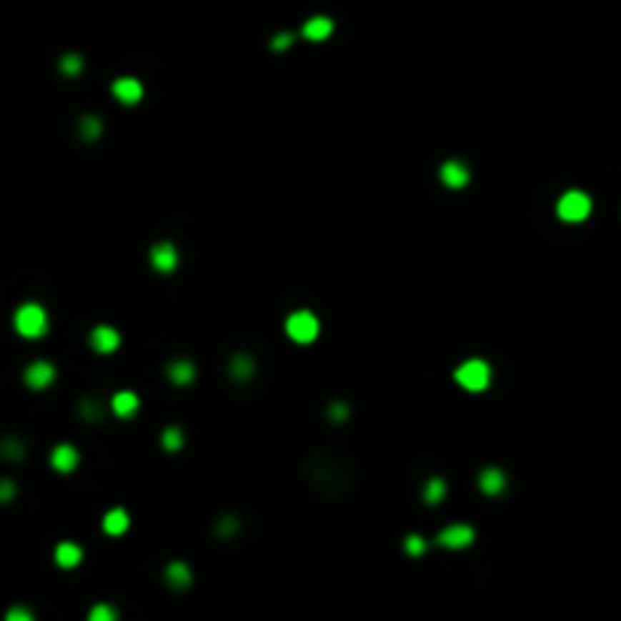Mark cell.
Instances as JSON below:
<instances>
[{"label":"cell","mask_w":621,"mask_h":621,"mask_svg":"<svg viewBox=\"0 0 621 621\" xmlns=\"http://www.w3.org/2000/svg\"><path fill=\"white\" fill-rule=\"evenodd\" d=\"M12 327L19 331V337L24 339H40L49 331V315L40 303H21L12 315Z\"/></svg>","instance_id":"cell-1"},{"label":"cell","mask_w":621,"mask_h":621,"mask_svg":"<svg viewBox=\"0 0 621 621\" xmlns=\"http://www.w3.org/2000/svg\"><path fill=\"white\" fill-rule=\"evenodd\" d=\"M454 382H458L464 391H485L491 385V364L482 358H470L464 361L458 370H454Z\"/></svg>","instance_id":"cell-2"},{"label":"cell","mask_w":621,"mask_h":621,"mask_svg":"<svg viewBox=\"0 0 621 621\" xmlns=\"http://www.w3.org/2000/svg\"><path fill=\"white\" fill-rule=\"evenodd\" d=\"M319 331H322L319 315H312L309 309H297V312H291L288 319H285V334L294 339V343H300V346H309L312 339L319 337Z\"/></svg>","instance_id":"cell-3"},{"label":"cell","mask_w":621,"mask_h":621,"mask_svg":"<svg viewBox=\"0 0 621 621\" xmlns=\"http://www.w3.org/2000/svg\"><path fill=\"white\" fill-rule=\"evenodd\" d=\"M557 219L561 222H570V224H579V222H585L588 215H591V197L585 194V192H564L561 194V200H557Z\"/></svg>","instance_id":"cell-4"},{"label":"cell","mask_w":621,"mask_h":621,"mask_svg":"<svg viewBox=\"0 0 621 621\" xmlns=\"http://www.w3.org/2000/svg\"><path fill=\"white\" fill-rule=\"evenodd\" d=\"M473 540H476V530H473L470 525L458 522V525H449V527L439 530V534H437V546L446 549V552H458V549L470 546Z\"/></svg>","instance_id":"cell-5"},{"label":"cell","mask_w":621,"mask_h":621,"mask_svg":"<svg viewBox=\"0 0 621 621\" xmlns=\"http://www.w3.org/2000/svg\"><path fill=\"white\" fill-rule=\"evenodd\" d=\"M149 261L158 273H173L176 267H179V252H176V246L170 243V239H161V243L151 246Z\"/></svg>","instance_id":"cell-6"},{"label":"cell","mask_w":621,"mask_h":621,"mask_svg":"<svg viewBox=\"0 0 621 621\" xmlns=\"http://www.w3.org/2000/svg\"><path fill=\"white\" fill-rule=\"evenodd\" d=\"M55 364H49V361H34V364H28L24 367V385L28 388H34V391H40V388H49L55 382Z\"/></svg>","instance_id":"cell-7"},{"label":"cell","mask_w":621,"mask_h":621,"mask_svg":"<svg viewBox=\"0 0 621 621\" xmlns=\"http://www.w3.org/2000/svg\"><path fill=\"white\" fill-rule=\"evenodd\" d=\"M112 97L124 106H134L143 100V82L134 79V76H121V79L112 82Z\"/></svg>","instance_id":"cell-8"},{"label":"cell","mask_w":621,"mask_h":621,"mask_svg":"<svg viewBox=\"0 0 621 621\" xmlns=\"http://www.w3.org/2000/svg\"><path fill=\"white\" fill-rule=\"evenodd\" d=\"M88 343H91V349L100 352V354H112L121 346V334L116 331V327H109V324H97L94 331H91V337H88Z\"/></svg>","instance_id":"cell-9"},{"label":"cell","mask_w":621,"mask_h":621,"mask_svg":"<svg viewBox=\"0 0 621 621\" xmlns=\"http://www.w3.org/2000/svg\"><path fill=\"white\" fill-rule=\"evenodd\" d=\"M439 179L446 188H467L470 185V170H467L464 161H446L439 167Z\"/></svg>","instance_id":"cell-10"},{"label":"cell","mask_w":621,"mask_h":621,"mask_svg":"<svg viewBox=\"0 0 621 621\" xmlns=\"http://www.w3.org/2000/svg\"><path fill=\"white\" fill-rule=\"evenodd\" d=\"M79 467V452L70 442H61V446L52 449V470L58 473H73Z\"/></svg>","instance_id":"cell-11"},{"label":"cell","mask_w":621,"mask_h":621,"mask_svg":"<svg viewBox=\"0 0 621 621\" xmlns=\"http://www.w3.org/2000/svg\"><path fill=\"white\" fill-rule=\"evenodd\" d=\"M303 40H309V43H324L327 36L334 34V21L327 19V16H312L307 24H303Z\"/></svg>","instance_id":"cell-12"},{"label":"cell","mask_w":621,"mask_h":621,"mask_svg":"<svg viewBox=\"0 0 621 621\" xmlns=\"http://www.w3.org/2000/svg\"><path fill=\"white\" fill-rule=\"evenodd\" d=\"M164 579H167V585H170L173 591H185V588L194 582L192 567H188L185 561H173V564H167V570H164Z\"/></svg>","instance_id":"cell-13"},{"label":"cell","mask_w":621,"mask_h":621,"mask_svg":"<svg viewBox=\"0 0 621 621\" xmlns=\"http://www.w3.org/2000/svg\"><path fill=\"white\" fill-rule=\"evenodd\" d=\"M479 488H482V494H488V497H500L506 491V473L497 470V467H485V470L479 473Z\"/></svg>","instance_id":"cell-14"},{"label":"cell","mask_w":621,"mask_h":621,"mask_svg":"<svg viewBox=\"0 0 621 621\" xmlns=\"http://www.w3.org/2000/svg\"><path fill=\"white\" fill-rule=\"evenodd\" d=\"M128 527H131V515H128V510H121V506H116V510H109L104 515V534L121 537V534H128Z\"/></svg>","instance_id":"cell-15"},{"label":"cell","mask_w":621,"mask_h":621,"mask_svg":"<svg viewBox=\"0 0 621 621\" xmlns=\"http://www.w3.org/2000/svg\"><path fill=\"white\" fill-rule=\"evenodd\" d=\"M167 376H170L173 385H192L194 376H197V367L192 361H185V358H176V361L167 364Z\"/></svg>","instance_id":"cell-16"},{"label":"cell","mask_w":621,"mask_h":621,"mask_svg":"<svg viewBox=\"0 0 621 621\" xmlns=\"http://www.w3.org/2000/svg\"><path fill=\"white\" fill-rule=\"evenodd\" d=\"M109 409L116 412L119 418H131V415L139 409V397L134 394V391H119V394H112Z\"/></svg>","instance_id":"cell-17"},{"label":"cell","mask_w":621,"mask_h":621,"mask_svg":"<svg viewBox=\"0 0 621 621\" xmlns=\"http://www.w3.org/2000/svg\"><path fill=\"white\" fill-rule=\"evenodd\" d=\"M55 564H58L61 570L79 567V564H82V549L76 546V542H58V549H55Z\"/></svg>","instance_id":"cell-18"},{"label":"cell","mask_w":621,"mask_h":621,"mask_svg":"<svg viewBox=\"0 0 621 621\" xmlns=\"http://www.w3.org/2000/svg\"><path fill=\"white\" fill-rule=\"evenodd\" d=\"M255 376V361H252V354L239 352L231 358V379H237V382H249V379Z\"/></svg>","instance_id":"cell-19"},{"label":"cell","mask_w":621,"mask_h":621,"mask_svg":"<svg viewBox=\"0 0 621 621\" xmlns=\"http://www.w3.org/2000/svg\"><path fill=\"white\" fill-rule=\"evenodd\" d=\"M422 497H424V503H439L442 497H446V479L442 476H430L427 482H424V491H422Z\"/></svg>","instance_id":"cell-20"},{"label":"cell","mask_w":621,"mask_h":621,"mask_svg":"<svg viewBox=\"0 0 621 621\" xmlns=\"http://www.w3.org/2000/svg\"><path fill=\"white\" fill-rule=\"evenodd\" d=\"M182 446H185V434H182V427H176V424L164 427V434H161V449H164V452H179Z\"/></svg>","instance_id":"cell-21"},{"label":"cell","mask_w":621,"mask_h":621,"mask_svg":"<svg viewBox=\"0 0 621 621\" xmlns=\"http://www.w3.org/2000/svg\"><path fill=\"white\" fill-rule=\"evenodd\" d=\"M79 134H82V139H100V134H104V121L100 119H94V116H82V121H79Z\"/></svg>","instance_id":"cell-22"},{"label":"cell","mask_w":621,"mask_h":621,"mask_svg":"<svg viewBox=\"0 0 621 621\" xmlns=\"http://www.w3.org/2000/svg\"><path fill=\"white\" fill-rule=\"evenodd\" d=\"M403 552H407L409 557H422L427 552V540L418 537V534H409L407 540H403Z\"/></svg>","instance_id":"cell-23"},{"label":"cell","mask_w":621,"mask_h":621,"mask_svg":"<svg viewBox=\"0 0 621 621\" xmlns=\"http://www.w3.org/2000/svg\"><path fill=\"white\" fill-rule=\"evenodd\" d=\"M0 458H9V461H21L24 458V446L19 439H6V442H0Z\"/></svg>","instance_id":"cell-24"},{"label":"cell","mask_w":621,"mask_h":621,"mask_svg":"<svg viewBox=\"0 0 621 621\" xmlns=\"http://www.w3.org/2000/svg\"><path fill=\"white\" fill-rule=\"evenodd\" d=\"M88 618H91V621H116V618H119V612L112 610L109 603H97V606H91V612H88Z\"/></svg>","instance_id":"cell-25"},{"label":"cell","mask_w":621,"mask_h":621,"mask_svg":"<svg viewBox=\"0 0 621 621\" xmlns=\"http://www.w3.org/2000/svg\"><path fill=\"white\" fill-rule=\"evenodd\" d=\"M61 73L64 76H79L82 73V58L79 55H64L61 58Z\"/></svg>","instance_id":"cell-26"},{"label":"cell","mask_w":621,"mask_h":621,"mask_svg":"<svg viewBox=\"0 0 621 621\" xmlns=\"http://www.w3.org/2000/svg\"><path fill=\"white\" fill-rule=\"evenodd\" d=\"M237 530H239L237 518H222V522L215 525V534H219V537H231V534H237Z\"/></svg>","instance_id":"cell-27"},{"label":"cell","mask_w":621,"mask_h":621,"mask_svg":"<svg viewBox=\"0 0 621 621\" xmlns=\"http://www.w3.org/2000/svg\"><path fill=\"white\" fill-rule=\"evenodd\" d=\"M79 415H82V418H88V422H94V418H100V407H97V400H82Z\"/></svg>","instance_id":"cell-28"},{"label":"cell","mask_w":621,"mask_h":621,"mask_svg":"<svg viewBox=\"0 0 621 621\" xmlns=\"http://www.w3.org/2000/svg\"><path fill=\"white\" fill-rule=\"evenodd\" d=\"M16 497V482H9V479H0V503H9Z\"/></svg>","instance_id":"cell-29"},{"label":"cell","mask_w":621,"mask_h":621,"mask_svg":"<svg viewBox=\"0 0 621 621\" xmlns=\"http://www.w3.org/2000/svg\"><path fill=\"white\" fill-rule=\"evenodd\" d=\"M6 621H34V615H31V610H24V606H12L6 612Z\"/></svg>","instance_id":"cell-30"},{"label":"cell","mask_w":621,"mask_h":621,"mask_svg":"<svg viewBox=\"0 0 621 621\" xmlns=\"http://www.w3.org/2000/svg\"><path fill=\"white\" fill-rule=\"evenodd\" d=\"M291 43H294V36H291V34H276L270 49H273V52H282V49H288Z\"/></svg>","instance_id":"cell-31"},{"label":"cell","mask_w":621,"mask_h":621,"mask_svg":"<svg viewBox=\"0 0 621 621\" xmlns=\"http://www.w3.org/2000/svg\"><path fill=\"white\" fill-rule=\"evenodd\" d=\"M346 415H349V407H346L343 400H339V403H331V418H337V422H343Z\"/></svg>","instance_id":"cell-32"}]
</instances>
